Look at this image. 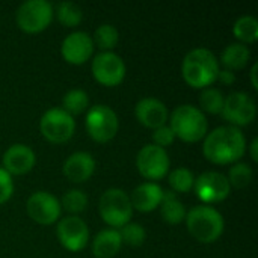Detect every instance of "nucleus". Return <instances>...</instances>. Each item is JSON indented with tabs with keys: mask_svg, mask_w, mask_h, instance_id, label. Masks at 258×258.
I'll return each mask as SVG.
<instances>
[{
	"mask_svg": "<svg viewBox=\"0 0 258 258\" xmlns=\"http://www.w3.org/2000/svg\"><path fill=\"white\" fill-rule=\"evenodd\" d=\"M246 153V139L240 128L221 125L204 138L203 154L215 165H234Z\"/></svg>",
	"mask_w": 258,
	"mask_h": 258,
	"instance_id": "obj_1",
	"label": "nucleus"
},
{
	"mask_svg": "<svg viewBox=\"0 0 258 258\" xmlns=\"http://www.w3.org/2000/svg\"><path fill=\"white\" fill-rule=\"evenodd\" d=\"M219 70L218 57L204 47L190 50L181 62L183 80L195 89L210 88L216 82Z\"/></svg>",
	"mask_w": 258,
	"mask_h": 258,
	"instance_id": "obj_2",
	"label": "nucleus"
},
{
	"mask_svg": "<svg viewBox=\"0 0 258 258\" xmlns=\"http://www.w3.org/2000/svg\"><path fill=\"white\" fill-rule=\"evenodd\" d=\"M186 227L200 243H215L225 230L224 216L212 206H195L186 213Z\"/></svg>",
	"mask_w": 258,
	"mask_h": 258,
	"instance_id": "obj_3",
	"label": "nucleus"
},
{
	"mask_svg": "<svg viewBox=\"0 0 258 258\" xmlns=\"http://www.w3.org/2000/svg\"><path fill=\"white\" fill-rule=\"evenodd\" d=\"M169 127L175 138L187 144L200 142L209 133V121L206 115L192 104H181L174 109L169 116Z\"/></svg>",
	"mask_w": 258,
	"mask_h": 258,
	"instance_id": "obj_4",
	"label": "nucleus"
},
{
	"mask_svg": "<svg viewBox=\"0 0 258 258\" xmlns=\"http://www.w3.org/2000/svg\"><path fill=\"white\" fill-rule=\"evenodd\" d=\"M98 212L101 219L110 228H121L133 218V207L130 197L118 187L107 189L98 201Z\"/></svg>",
	"mask_w": 258,
	"mask_h": 258,
	"instance_id": "obj_5",
	"label": "nucleus"
},
{
	"mask_svg": "<svg viewBox=\"0 0 258 258\" xmlns=\"http://www.w3.org/2000/svg\"><path fill=\"white\" fill-rule=\"evenodd\" d=\"M85 128L92 141L106 144L116 136L119 121L112 107L106 104H97L88 110L85 118Z\"/></svg>",
	"mask_w": 258,
	"mask_h": 258,
	"instance_id": "obj_6",
	"label": "nucleus"
},
{
	"mask_svg": "<svg viewBox=\"0 0 258 258\" xmlns=\"http://www.w3.org/2000/svg\"><path fill=\"white\" fill-rule=\"evenodd\" d=\"M53 20V6L47 0H27L15 12L17 26L26 33L45 30Z\"/></svg>",
	"mask_w": 258,
	"mask_h": 258,
	"instance_id": "obj_7",
	"label": "nucleus"
},
{
	"mask_svg": "<svg viewBox=\"0 0 258 258\" xmlns=\"http://www.w3.org/2000/svg\"><path fill=\"white\" fill-rule=\"evenodd\" d=\"M39 130L48 142L65 144L76 132V121L62 107H51L41 116Z\"/></svg>",
	"mask_w": 258,
	"mask_h": 258,
	"instance_id": "obj_8",
	"label": "nucleus"
},
{
	"mask_svg": "<svg viewBox=\"0 0 258 258\" xmlns=\"http://www.w3.org/2000/svg\"><path fill=\"white\" fill-rule=\"evenodd\" d=\"M221 116L233 127L249 125L257 116V104L254 98L246 92H233L225 97Z\"/></svg>",
	"mask_w": 258,
	"mask_h": 258,
	"instance_id": "obj_9",
	"label": "nucleus"
},
{
	"mask_svg": "<svg viewBox=\"0 0 258 258\" xmlns=\"http://www.w3.org/2000/svg\"><path fill=\"white\" fill-rule=\"evenodd\" d=\"M136 168L139 174L151 181L162 180L168 175L171 168V160L165 148H160L154 144L144 145L136 157Z\"/></svg>",
	"mask_w": 258,
	"mask_h": 258,
	"instance_id": "obj_10",
	"label": "nucleus"
},
{
	"mask_svg": "<svg viewBox=\"0 0 258 258\" xmlns=\"http://www.w3.org/2000/svg\"><path fill=\"white\" fill-rule=\"evenodd\" d=\"M94 79L107 88H113L122 83L125 79V63L122 57L113 51H100L92 60Z\"/></svg>",
	"mask_w": 258,
	"mask_h": 258,
	"instance_id": "obj_11",
	"label": "nucleus"
},
{
	"mask_svg": "<svg viewBox=\"0 0 258 258\" xmlns=\"http://www.w3.org/2000/svg\"><path fill=\"white\" fill-rule=\"evenodd\" d=\"M192 190L204 206H210L227 200L230 197L231 186L224 174L216 171H207L198 175V178H195Z\"/></svg>",
	"mask_w": 258,
	"mask_h": 258,
	"instance_id": "obj_12",
	"label": "nucleus"
},
{
	"mask_svg": "<svg viewBox=\"0 0 258 258\" xmlns=\"http://www.w3.org/2000/svg\"><path fill=\"white\" fill-rule=\"evenodd\" d=\"M59 243L70 252L83 251L89 242V228L79 216H65L59 219L56 227Z\"/></svg>",
	"mask_w": 258,
	"mask_h": 258,
	"instance_id": "obj_13",
	"label": "nucleus"
},
{
	"mask_svg": "<svg viewBox=\"0 0 258 258\" xmlns=\"http://www.w3.org/2000/svg\"><path fill=\"white\" fill-rule=\"evenodd\" d=\"M27 215L39 225H51L59 221L62 207L60 201L45 190L33 192L26 203Z\"/></svg>",
	"mask_w": 258,
	"mask_h": 258,
	"instance_id": "obj_14",
	"label": "nucleus"
},
{
	"mask_svg": "<svg viewBox=\"0 0 258 258\" xmlns=\"http://www.w3.org/2000/svg\"><path fill=\"white\" fill-rule=\"evenodd\" d=\"M94 42L92 36H89L86 32H73L60 44V56L65 62L71 65H83L86 63L92 53H94Z\"/></svg>",
	"mask_w": 258,
	"mask_h": 258,
	"instance_id": "obj_15",
	"label": "nucleus"
},
{
	"mask_svg": "<svg viewBox=\"0 0 258 258\" xmlns=\"http://www.w3.org/2000/svg\"><path fill=\"white\" fill-rule=\"evenodd\" d=\"M3 169L12 175H24L30 172L36 163V156L33 150L24 144L11 145L3 154Z\"/></svg>",
	"mask_w": 258,
	"mask_h": 258,
	"instance_id": "obj_16",
	"label": "nucleus"
},
{
	"mask_svg": "<svg viewBox=\"0 0 258 258\" xmlns=\"http://www.w3.org/2000/svg\"><path fill=\"white\" fill-rule=\"evenodd\" d=\"M135 116L144 127L151 130L166 125V121L169 119L168 107L154 97H145L139 100L135 106Z\"/></svg>",
	"mask_w": 258,
	"mask_h": 258,
	"instance_id": "obj_17",
	"label": "nucleus"
},
{
	"mask_svg": "<svg viewBox=\"0 0 258 258\" xmlns=\"http://www.w3.org/2000/svg\"><path fill=\"white\" fill-rule=\"evenodd\" d=\"M95 160L89 153L85 151H77L73 153L65 162H63V175L76 184L88 181L94 172H95Z\"/></svg>",
	"mask_w": 258,
	"mask_h": 258,
	"instance_id": "obj_18",
	"label": "nucleus"
},
{
	"mask_svg": "<svg viewBox=\"0 0 258 258\" xmlns=\"http://www.w3.org/2000/svg\"><path fill=\"white\" fill-rule=\"evenodd\" d=\"M163 189L157 184V183H142L138 187L133 189L130 197V203L133 210L142 212V213H148L153 212L156 209H159L162 198H163Z\"/></svg>",
	"mask_w": 258,
	"mask_h": 258,
	"instance_id": "obj_19",
	"label": "nucleus"
},
{
	"mask_svg": "<svg viewBox=\"0 0 258 258\" xmlns=\"http://www.w3.org/2000/svg\"><path fill=\"white\" fill-rule=\"evenodd\" d=\"M122 242L118 230H101L92 240V254L95 258H113L121 249Z\"/></svg>",
	"mask_w": 258,
	"mask_h": 258,
	"instance_id": "obj_20",
	"label": "nucleus"
},
{
	"mask_svg": "<svg viewBox=\"0 0 258 258\" xmlns=\"http://www.w3.org/2000/svg\"><path fill=\"white\" fill-rule=\"evenodd\" d=\"M249 57H251V51L245 44L233 42L224 48V51L221 53V59L218 60L219 65H222V68L230 71H237L248 65Z\"/></svg>",
	"mask_w": 258,
	"mask_h": 258,
	"instance_id": "obj_21",
	"label": "nucleus"
},
{
	"mask_svg": "<svg viewBox=\"0 0 258 258\" xmlns=\"http://www.w3.org/2000/svg\"><path fill=\"white\" fill-rule=\"evenodd\" d=\"M160 216L165 222L171 225H178L186 219V209L177 194L172 190H165L160 203Z\"/></svg>",
	"mask_w": 258,
	"mask_h": 258,
	"instance_id": "obj_22",
	"label": "nucleus"
},
{
	"mask_svg": "<svg viewBox=\"0 0 258 258\" xmlns=\"http://www.w3.org/2000/svg\"><path fill=\"white\" fill-rule=\"evenodd\" d=\"M233 33L240 44H254L258 39V20L252 15L237 18L233 26Z\"/></svg>",
	"mask_w": 258,
	"mask_h": 258,
	"instance_id": "obj_23",
	"label": "nucleus"
},
{
	"mask_svg": "<svg viewBox=\"0 0 258 258\" xmlns=\"http://www.w3.org/2000/svg\"><path fill=\"white\" fill-rule=\"evenodd\" d=\"M224 101H225V95L222 94L221 89L218 88H206L203 89L201 95H200V110L206 115H221L222 107H224Z\"/></svg>",
	"mask_w": 258,
	"mask_h": 258,
	"instance_id": "obj_24",
	"label": "nucleus"
},
{
	"mask_svg": "<svg viewBox=\"0 0 258 258\" xmlns=\"http://www.w3.org/2000/svg\"><path fill=\"white\" fill-rule=\"evenodd\" d=\"M119 41V33L112 24H101L95 29L92 42L94 47H98L101 51H112Z\"/></svg>",
	"mask_w": 258,
	"mask_h": 258,
	"instance_id": "obj_25",
	"label": "nucleus"
},
{
	"mask_svg": "<svg viewBox=\"0 0 258 258\" xmlns=\"http://www.w3.org/2000/svg\"><path fill=\"white\" fill-rule=\"evenodd\" d=\"M89 106V95L83 89H71L62 98V109L71 116L83 113Z\"/></svg>",
	"mask_w": 258,
	"mask_h": 258,
	"instance_id": "obj_26",
	"label": "nucleus"
},
{
	"mask_svg": "<svg viewBox=\"0 0 258 258\" xmlns=\"http://www.w3.org/2000/svg\"><path fill=\"white\" fill-rule=\"evenodd\" d=\"M56 17L57 21L65 27H76L83 20V12L80 6L73 2H60L56 6Z\"/></svg>",
	"mask_w": 258,
	"mask_h": 258,
	"instance_id": "obj_27",
	"label": "nucleus"
},
{
	"mask_svg": "<svg viewBox=\"0 0 258 258\" xmlns=\"http://www.w3.org/2000/svg\"><path fill=\"white\" fill-rule=\"evenodd\" d=\"M168 183L174 194H187L194 189L195 175L189 168H177L169 174Z\"/></svg>",
	"mask_w": 258,
	"mask_h": 258,
	"instance_id": "obj_28",
	"label": "nucleus"
},
{
	"mask_svg": "<svg viewBox=\"0 0 258 258\" xmlns=\"http://www.w3.org/2000/svg\"><path fill=\"white\" fill-rule=\"evenodd\" d=\"M252 178H254V171H252L251 165L242 163V162L234 163L227 177L230 186L236 187V189H243V187L249 186Z\"/></svg>",
	"mask_w": 258,
	"mask_h": 258,
	"instance_id": "obj_29",
	"label": "nucleus"
},
{
	"mask_svg": "<svg viewBox=\"0 0 258 258\" xmlns=\"http://www.w3.org/2000/svg\"><path fill=\"white\" fill-rule=\"evenodd\" d=\"M86 206H88V197L83 190L79 189H71L65 192L60 201V207L65 209L71 216H77L79 213H82L86 209Z\"/></svg>",
	"mask_w": 258,
	"mask_h": 258,
	"instance_id": "obj_30",
	"label": "nucleus"
},
{
	"mask_svg": "<svg viewBox=\"0 0 258 258\" xmlns=\"http://www.w3.org/2000/svg\"><path fill=\"white\" fill-rule=\"evenodd\" d=\"M119 236H121V242L128 245V246H141L144 245L145 239H147V231L141 224H135V222H128L124 227H121L118 230Z\"/></svg>",
	"mask_w": 258,
	"mask_h": 258,
	"instance_id": "obj_31",
	"label": "nucleus"
},
{
	"mask_svg": "<svg viewBox=\"0 0 258 258\" xmlns=\"http://www.w3.org/2000/svg\"><path fill=\"white\" fill-rule=\"evenodd\" d=\"M175 141V135L171 130L169 125H162L156 130H153V142L154 145L160 147V148H166L169 145H172Z\"/></svg>",
	"mask_w": 258,
	"mask_h": 258,
	"instance_id": "obj_32",
	"label": "nucleus"
},
{
	"mask_svg": "<svg viewBox=\"0 0 258 258\" xmlns=\"http://www.w3.org/2000/svg\"><path fill=\"white\" fill-rule=\"evenodd\" d=\"M12 194H14L12 177L3 168H0V206L5 204L6 201H9Z\"/></svg>",
	"mask_w": 258,
	"mask_h": 258,
	"instance_id": "obj_33",
	"label": "nucleus"
},
{
	"mask_svg": "<svg viewBox=\"0 0 258 258\" xmlns=\"http://www.w3.org/2000/svg\"><path fill=\"white\" fill-rule=\"evenodd\" d=\"M216 80H219L221 83H224V85L230 86V85H233V83L236 82V74H234V71H230V70L221 68V70H219V73H218V79H216Z\"/></svg>",
	"mask_w": 258,
	"mask_h": 258,
	"instance_id": "obj_34",
	"label": "nucleus"
},
{
	"mask_svg": "<svg viewBox=\"0 0 258 258\" xmlns=\"http://www.w3.org/2000/svg\"><path fill=\"white\" fill-rule=\"evenodd\" d=\"M257 148H258V139L257 138H254V139H252V142L249 144V156H251V159H252L254 162H258Z\"/></svg>",
	"mask_w": 258,
	"mask_h": 258,
	"instance_id": "obj_35",
	"label": "nucleus"
},
{
	"mask_svg": "<svg viewBox=\"0 0 258 258\" xmlns=\"http://www.w3.org/2000/svg\"><path fill=\"white\" fill-rule=\"evenodd\" d=\"M257 68L258 63H254L251 67V71H249V76H251V85L254 89H258V82H257Z\"/></svg>",
	"mask_w": 258,
	"mask_h": 258,
	"instance_id": "obj_36",
	"label": "nucleus"
}]
</instances>
